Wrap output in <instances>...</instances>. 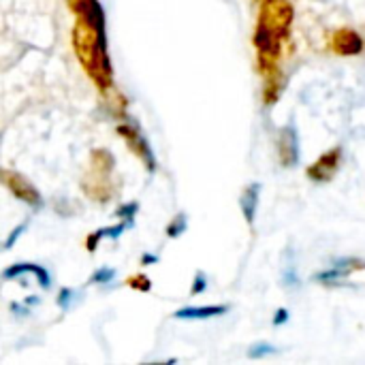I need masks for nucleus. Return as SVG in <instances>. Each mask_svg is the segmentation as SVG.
I'll list each match as a JSON object with an SVG mask.
<instances>
[{
  "label": "nucleus",
  "instance_id": "obj_1",
  "mask_svg": "<svg viewBox=\"0 0 365 365\" xmlns=\"http://www.w3.org/2000/svg\"><path fill=\"white\" fill-rule=\"evenodd\" d=\"M73 47L83 68L94 79V83L101 90H107L113 79L109 53H107V32L79 19L73 30Z\"/></svg>",
  "mask_w": 365,
  "mask_h": 365
},
{
  "label": "nucleus",
  "instance_id": "obj_2",
  "mask_svg": "<svg viewBox=\"0 0 365 365\" xmlns=\"http://www.w3.org/2000/svg\"><path fill=\"white\" fill-rule=\"evenodd\" d=\"M293 21V6L284 0H269L259 15V24L274 30L282 38L289 36V28Z\"/></svg>",
  "mask_w": 365,
  "mask_h": 365
},
{
  "label": "nucleus",
  "instance_id": "obj_3",
  "mask_svg": "<svg viewBox=\"0 0 365 365\" xmlns=\"http://www.w3.org/2000/svg\"><path fill=\"white\" fill-rule=\"evenodd\" d=\"M2 175H4V178H2V180H4V186H6L17 199H21L24 203H28V205H32V207H41V195H38V190H36L21 173L4 169Z\"/></svg>",
  "mask_w": 365,
  "mask_h": 365
},
{
  "label": "nucleus",
  "instance_id": "obj_4",
  "mask_svg": "<svg viewBox=\"0 0 365 365\" xmlns=\"http://www.w3.org/2000/svg\"><path fill=\"white\" fill-rule=\"evenodd\" d=\"M340 163H342V150L340 148H331L329 152L319 156V160L314 165H310L306 173L314 182H329L338 173Z\"/></svg>",
  "mask_w": 365,
  "mask_h": 365
},
{
  "label": "nucleus",
  "instance_id": "obj_5",
  "mask_svg": "<svg viewBox=\"0 0 365 365\" xmlns=\"http://www.w3.org/2000/svg\"><path fill=\"white\" fill-rule=\"evenodd\" d=\"M278 156L284 167H295L299 163V137L295 126H284L278 135Z\"/></svg>",
  "mask_w": 365,
  "mask_h": 365
},
{
  "label": "nucleus",
  "instance_id": "obj_6",
  "mask_svg": "<svg viewBox=\"0 0 365 365\" xmlns=\"http://www.w3.org/2000/svg\"><path fill=\"white\" fill-rule=\"evenodd\" d=\"M118 135H122V137L128 141V145L137 152V156H141V158H143V163L148 165V171H154V169H156L154 154H152V150H150L148 141L141 137V133H139V128H137V126L120 124V126H118Z\"/></svg>",
  "mask_w": 365,
  "mask_h": 365
},
{
  "label": "nucleus",
  "instance_id": "obj_7",
  "mask_svg": "<svg viewBox=\"0 0 365 365\" xmlns=\"http://www.w3.org/2000/svg\"><path fill=\"white\" fill-rule=\"evenodd\" d=\"M282 41H284V38H282L280 34H276L274 30H269V28L257 24V30H255V47L261 51L263 58H267V60L278 58V56H280Z\"/></svg>",
  "mask_w": 365,
  "mask_h": 365
},
{
  "label": "nucleus",
  "instance_id": "obj_8",
  "mask_svg": "<svg viewBox=\"0 0 365 365\" xmlns=\"http://www.w3.org/2000/svg\"><path fill=\"white\" fill-rule=\"evenodd\" d=\"M331 47L338 56H357L364 51V38L359 32H355L351 28H342L334 34Z\"/></svg>",
  "mask_w": 365,
  "mask_h": 365
},
{
  "label": "nucleus",
  "instance_id": "obj_9",
  "mask_svg": "<svg viewBox=\"0 0 365 365\" xmlns=\"http://www.w3.org/2000/svg\"><path fill=\"white\" fill-rule=\"evenodd\" d=\"M229 312V306H188L180 308L173 317L180 321H205L214 317H222Z\"/></svg>",
  "mask_w": 365,
  "mask_h": 365
},
{
  "label": "nucleus",
  "instance_id": "obj_10",
  "mask_svg": "<svg viewBox=\"0 0 365 365\" xmlns=\"http://www.w3.org/2000/svg\"><path fill=\"white\" fill-rule=\"evenodd\" d=\"M259 192H261V184L259 182H252L244 188L242 197H240V207H242V214L248 222V227L255 225V218H257V210H259Z\"/></svg>",
  "mask_w": 365,
  "mask_h": 365
},
{
  "label": "nucleus",
  "instance_id": "obj_11",
  "mask_svg": "<svg viewBox=\"0 0 365 365\" xmlns=\"http://www.w3.org/2000/svg\"><path fill=\"white\" fill-rule=\"evenodd\" d=\"M278 349L274 344H267V342H259V344H252L250 351H248V357L250 359H263V357H269V355H276Z\"/></svg>",
  "mask_w": 365,
  "mask_h": 365
},
{
  "label": "nucleus",
  "instance_id": "obj_12",
  "mask_svg": "<svg viewBox=\"0 0 365 365\" xmlns=\"http://www.w3.org/2000/svg\"><path fill=\"white\" fill-rule=\"evenodd\" d=\"M186 229H188L186 214H178V216L169 222V227H167V235H169V237H180Z\"/></svg>",
  "mask_w": 365,
  "mask_h": 365
},
{
  "label": "nucleus",
  "instance_id": "obj_13",
  "mask_svg": "<svg viewBox=\"0 0 365 365\" xmlns=\"http://www.w3.org/2000/svg\"><path fill=\"white\" fill-rule=\"evenodd\" d=\"M113 276H115V269H111V267H101V269H96V272L92 274L90 284H107L109 280H113Z\"/></svg>",
  "mask_w": 365,
  "mask_h": 365
},
{
  "label": "nucleus",
  "instance_id": "obj_14",
  "mask_svg": "<svg viewBox=\"0 0 365 365\" xmlns=\"http://www.w3.org/2000/svg\"><path fill=\"white\" fill-rule=\"evenodd\" d=\"M30 267L32 263H17L9 269H4V280H15V278H21L24 274H30Z\"/></svg>",
  "mask_w": 365,
  "mask_h": 365
},
{
  "label": "nucleus",
  "instance_id": "obj_15",
  "mask_svg": "<svg viewBox=\"0 0 365 365\" xmlns=\"http://www.w3.org/2000/svg\"><path fill=\"white\" fill-rule=\"evenodd\" d=\"M30 274H34V276H36V280H38V284H41L43 289H49V284H51L49 280H51V278H49V272H47L45 267H41V265H32V267H30Z\"/></svg>",
  "mask_w": 365,
  "mask_h": 365
},
{
  "label": "nucleus",
  "instance_id": "obj_16",
  "mask_svg": "<svg viewBox=\"0 0 365 365\" xmlns=\"http://www.w3.org/2000/svg\"><path fill=\"white\" fill-rule=\"evenodd\" d=\"M128 287L148 293V291L152 289V282L148 280V276H133V278H128Z\"/></svg>",
  "mask_w": 365,
  "mask_h": 365
},
{
  "label": "nucleus",
  "instance_id": "obj_17",
  "mask_svg": "<svg viewBox=\"0 0 365 365\" xmlns=\"http://www.w3.org/2000/svg\"><path fill=\"white\" fill-rule=\"evenodd\" d=\"M137 210H139V203H126V205H122L118 212H115V216L118 218H124V220H133L135 218V214H137Z\"/></svg>",
  "mask_w": 365,
  "mask_h": 365
},
{
  "label": "nucleus",
  "instance_id": "obj_18",
  "mask_svg": "<svg viewBox=\"0 0 365 365\" xmlns=\"http://www.w3.org/2000/svg\"><path fill=\"white\" fill-rule=\"evenodd\" d=\"M73 297H75V291H71V289H62V291H60V295H58V306H60L62 310H68V308H71V304H73Z\"/></svg>",
  "mask_w": 365,
  "mask_h": 365
},
{
  "label": "nucleus",
  "instance_id": "obj_19",
  "mask_svg": "<svg viewBox=\"0 0 365 365\" xmlns=\"http://www.w3.org/2000/svg\"><path fill=\"white\" fill-rule=\"evenodd\" d=\"M205 289H207V278L203 272H197L195 284H192V295H201V293H205Z\"/></svg>",
  "mask_w": 365,
  "mask_h": 365
},
{
  "label": "nucleus",
  "instance_id": "obj_20",
  "mask_svg": "<svg viewBox=\"0 0 365 365\" xmlns=\"http://www.w3.org/2000/svg\"><path fill=\"white\" fill-rule=\"evenodd\" d=\"M24 231H26V225H19V227H17V229L6 237V242H4V250H11V248L15 246V242L24 235Z\"/></svg>",
  "mask_w": 365,
  "mask_h": 365
},
{
  "label": "nucleus",
  "instance_id": "obj_21",
  "mask_svg": "<svg viewBox=\"0 0 365 365\" xmlns=\"http://www.w3.org/2000/svg\"><path fill=\"white\" fill-rule=\"evenodd\" d=\"M289 319H291L289 310H287V308H280V310L276 312V317H274V325H276V327H278V325H284Z\"/></svg>",
  "mask_w": 365,
  "mask_h": 365
},
{
  "label": "nucleus",
  "instance_id": "obj_22",
  "mask_svg": "<svg viewBox=\"0 0 365 365\" xmlns=\"http://www.w3.org/2000/svg\"><path fill=\"white\" fill-rule=\"evenodd\" d=\"M158 261V257H154V255H143L141 257V265H154Z\"/></svg>",
  "mask_w": 365,
  "mask_h": 365
},
{
  "label": "nucleus",
  "instance_id": "obj_23",
  "mask_svg": "<svg viewBox=\"0 0 365 365\" xmlns=\"http://www.w3.org/2000/svg\"><path fill=\"white\" fill-rule=\"evenodd\" d=\"M361 269H365V263H364V265H361Z\"/></svg>",
  "mask_w": 365,
  "mask_h": 365
}]
</instances>
